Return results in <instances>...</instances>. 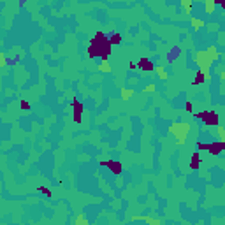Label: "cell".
<instances>
[{"mask_svg": "<svg viewBox=\"0 0 225 225\" xmlns=\"http://www.w3.org/2000/svg\"><path fill=\"white\" fill-rule=\"evenodd\" d=\"M121 97H123V100H128L132 97V90H121Z\"/></svg>", "mask_w": 225, "mask_h": 225, "instance_id": "obj_1", "label": "cell"}, {"mask_svg": "<svg viewBox=\"0 0 225 225\" xmlns=\"http://www.w3.org/2000/svg\"><path fill=\"white\" fill-rule=\"evenodd\" d=\"M157 72H158V76H160L162 79H165V78H167V76H165V72H164V69H162V67H158V69H157Z\"/></svg>", "mask_w": 225, "mask_h": 225, "instance_id": "obj_2", "label": "cell"}, {"mask_svg": "<svg viewBox=\"0 0 225 225\" xmlns=\"http://www.w3.org/2000/svg\"><path fill=\"white\" fill-rule=\"evenodd\" d=\"M213 7H214V6H213V0H207V4H206V9H207V11H213Z\"/></svg>", "mask_w": 225, "mask_h": 225, "instance_id": "obj_3", "label": "cell"}, {"mask_svg": "<svg viewBox=\"0 0 225 225\" xmlns=\"http://www.w3.org/2000/svg\"><path fill=\"white\" fill-rule=\"evenodd\" d=\"M192 25H193V27L197 28V27H202L204 23H202V21H199V20H193V21H192Z\"/></svg>", "mask_w": 225, "mask_h": 225, "instance_id": "obj_4", "label": "cell"}, {"mask_svg": "<svg viewBox=\"0 0 225 225\" xmlns=\"http://www.w3.org/2000/svg\"><path fill=\"white\" fill-rule=\"evenodd\" d=\"M183 4L186 6V11H190V0H183Z\"/></svg>", "mask_w": 225, "mask_h": 225, "instance_id": "obj_5", "label": "cell"}, {"mask_svg": "<svg viewBox=\"0 0 225 225\" xmlns=\"http://www.w3.org/2000/svg\"><path fill=\"white\" fill-rule=\"evenodd\" d=\"M220 135H221V139H223V141H225V132H223V130H221V128H220Z\"/></svg>", "mask_w": 225, "mask_h": 225, "instance_id": "obj_6", "label": "cell"}]
</instances>
